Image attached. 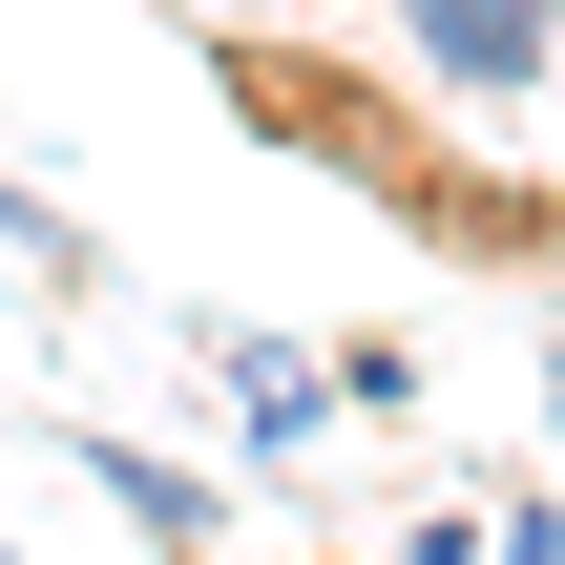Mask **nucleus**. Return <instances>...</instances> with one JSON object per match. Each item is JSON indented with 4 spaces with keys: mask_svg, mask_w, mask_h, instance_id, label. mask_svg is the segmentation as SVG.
<instances>
[{
    "mask_svg": "<svg viewBox=\"0 0 565 565\" xmlns=\"http://www.w3.org/2000/svg\"><path fill=\"white\" fill-rule=\"evenodd\" d=\"M377 21H398L419 105H461V126H524V105H565V0H377Z\"/></svg>",
    "mask_w": 565,
    "mask_h": 565,
    "instance_id": "obj_1",
    "label": "nucleus"
},
{
    "mask_svg": "<svg viewBox=\"0 0 565 565\" xmlns=\"http://www.w3.org/2000/svg\"><path fill=\"white\" fill-rule=\"evenodd\" d=\"M210 377H231V440H252V461H315V440H335V356H315V335L210 315Z\"/></svg>",
    "mask_w": 565,
    "mask_h": 565,
    "instance_id": "obj_2",
    "label": "nucleus"
},
{
    "mask_svg": "<svg viewBox=\"0 0 565 565\" xmlns=\"http://www.w3.org/2000/svg\"><path fill=\"white\" fill-rule=\"evenodd\" d=\"M84 482L147 524V565H210V545H231V482H210V461H168V440H126V419H84Z\"/></svg>",
    "mask_w": 565,
    "mask_h": 565,
    "instance_id": "obj_3",
    "label": "nucleus"
},
{
    "mask_svg": "<svg viewBox=\"0 0 565 565\" xmlns=\"http://www.w3.org/2000/svg\"><path fill=\"white\" fill-rule=\"evenodd\" d=\"M0 252H21V273H42V294H84V273H105V252H84V210H42V189H21V168H0Z\"/></svg>",
    "mask_w": 565,
    "mask_h": 565,
    "instance_id": "obj_4",
    "label": "nucleus"
},
{
    "mask_svg": "<svg viewBox=\"0 0 565 565\" xmlns=\"http://www.w3.org/2000/svg\"><path fill=\"white\" fill-rule=\"evenodd\" d=\"M335 419H419V335H335Z\"/></svg>",
    "mask_w": 565,
    "mask_h": 565,
    "instance_id": "obj_5",
    "label": "nucleus"
},
{
    "mask_svg": "<svg viewBox=\"0 0 565 565\" xmlns=\"http://www.w3.org/2000/svg\"><path fill=\"white\" fill-rule=\"evenodd\" d=\"M482 565H565V482H503L482 503Z\"/></svg>",
    "mask_w": 565,
    "mask_h": 565,
    "instance_id": "obj_6",
    "label": "nucleus"
},
{
    "mask_svg": "<svg viewBox=\"0 0 565 565\" xmlns=\"http://www.w3.org/2000/svg\"><path fill=\"white\" fill-rule=\"evenodd\" d=\"M377 565H482V503H419V524H398Z\"/></svg>",
    "mask_w": 565,
    "mask_h": 565,
    "instance_id": "obj_7",
    "label": "nucleus"
},
{
    "mask_svg": "<svg viewBox=\"0 0 565 565\" xmlns=\"http://www.w3.org/2000/svg\"><path fill=\"white\" fill-rule=\"evenodd\" d=\"M335 565H356V545H335Z\"/></svg>",
    "mask_w": 565,
    "mask_h": 565,
    "instance_id": "obj_8",
    "label": "nucleus"
}]
</instances>
